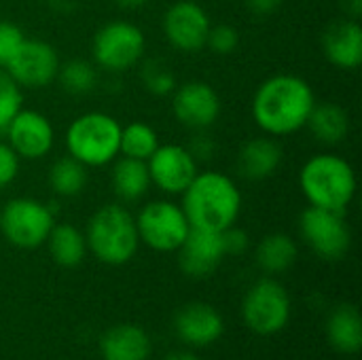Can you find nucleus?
<instances>
[{
	"mask_svg": "<svg viewBox=\"0 0 362 360\" xmlns=\"http://www.w3.org/2000/svg\"><path fill=\"white\" fill-rule=\"evenodd\" d=\"M299 236L322 261H339L352 248V229L346 212L308 206L299 216Z\"/></svg>",
	"mask_w": 362,
	"mask_h": 360,
	"instance_id": "obj_10",
	"label": "nucleus"
},
{
	"mask_svg": "<svg viewBox=\"0 0 362 360\" xmlns=\"http://www.w3.org/2000/svg\"><path fill=\"white\" fill-rule=\"evenodd\" d=\"M305 127L316 142L325 146H337L350 136L352 119L350 112L337 102H316Z\"/></svg>",
	"mask_w": 362,
	"mask_h": 360,
	"instance_id": "obj_21",
	"label": "nucleus"
},
{
	"mask_svg": "<svg viewBox=\"0 0 362 360\" xmlns=\"http://www.w3.org/2000/svg\"><path fill=\"white\" fill-rule=\"evenodd\" d=\"M110 185L112 193L121 204H136L146 193L151 191V176L146 161L129 159V157H117L112 161V172H110Z\"/></svg>",
	"mask_w": 362,
	"mask_h": 360,
	"instance_id": "obj_24",
	"label": "nucleus"
},
{
	"mask_svg": "<svg viewBox=\"0 0 362 360\" xmlns=\"http://www.w3.org/2000/svg\"><path fill=\"white\" fill-rule=\"evenodd\" d=\"M344 11L350 19H361L362 15V0H344Z\"/></svg>",
	"mask_w": 362,
	"mask_h": 360,
	"instance_id": "obj_37",
	"label": "nucleus"
},
{
	"mask_svg": "<svg viewBox=\"0 0 362 360\" xmlns=\"http://www.w3.org/2000/svg\"><path fill=\"white\" fill-rule=\"evenodd\" d=\"M299 259V246L293 236L274 231L267 233L255 246V263L267 276H282L286 274Z\"/></svg>",
	"mask_w": 362,
	"mask_h": 360,
	"instance_id": "obj_23",
	"label": "nucleus"
},
{
	"mask_svg": "<svg viewBox=\"0 0 362 360\" xmlns=\"http://www.w3.org/2000/svg\"><path fill=\"white\" fill-rule=\"evenodd\" d=\"M53 225V208L36 197H13L0 210V236L19 250L45 246Z\"/></svg>",
	"mask_w": 362,
	"mask_h": 360,
	"instance_id": "obj_7",
	"label": "nucleus"
},
{
	"mask_svg": "<svg viewBox=\"0 0 362 360\" xmlns=\"http://www.w3.org/2000/svg\"><path fill=\"white\" fill-rule=\"evenodd\" d=\"M212 21L208 11L195 0L172 2L161 19L168 45L180 53H197L206 47Z\"/></svg>",
	"mask_w": 362,
	"mask_h": 360,
	"instance_id": "obj_11",
	"label": "nucleus"
},
{
	"mask_svg": "<svg viewBox=\"0 0 362 360\" xmlns=\"http://www.w3.org/2000/svg\"><path fill=\"white\" fill-rule=\"evenodd\" d=\"M146 36L142 28L127 19L102 23L91 38V62L106 72H125L144 59Z\"/></svg>",
	"mask_w": 362,
	"mask_h": 360,
	"instance_id": "obj_6",
	"label": "nucleus"
},
{
	"mask_svg": "<svg viewBox=\"0 0 362 360\" xmlns=\"http://www.w3.org/2000/svg\"><path fill=\"white\" fill-rule=\"evenodd\" d=\"M23 40H25V34L17 23L8 19H0V68H6V64L17 53Z\"/></svg>",
	"mask_w": 362,
	"mask_h": 360,
	"instance_id": "obj_32",
	"label": "nucleus"
},
{
	"mask_svg": "<svg viewBox=\"0 0 362 360\" xmlns=\"http://www.w3.org/2000/svg\"><path fill=\"white\" fill-rule=\"evenodd\" d=\"M119 8H125V11H138L142 6H146L151 0H115Z\"/></svg>",
	"mask_w": 362,
	"mask_h": 360,
	"instance_id": "obj_39",
	"label": "nucleus"
},
{
	"mask_svg": "<svg viewBox=\"0 0 362 360\" xmlns=\"http://www.w3.org/2000/svg\"><path fill=\"white\" fill-rule=\"evenodd\" d=\"M170 98L174 119L191 132L210 129L221 117V95L206 81L180 83Z\"/></svg>",
	"mask_w": 362,
	"mask_h": 360,
	"instance_id": "obj_15",
	"label": "nucleus"
},
{
	"mask_svg": "<svg viewBox=\"0 0 362 360\" xmlns=\"http://www.w3.org/2000/svg\"><path fill=\"white\" fill-rule=\"evenodd\" d=\"M49 189L57 197H78L89 182V168H85L81 161H76L70 155H64L55 159L49 168Z\"/></svg>",
	"mask_w": 362,
	"mask_h": 360,
	"instance_id": "obj_26",
	"label": "nucleus"
},
{
	"mask_svg": "<svg viewBox=\"0 0 362 360\" xmlns=\"http://www.w3.org/2000/svg\"><path fill=\"white\" fill-rule=\"evenodd\" d=\"M2 136L21 161H38L55 146V127L51 119L34 108H21Z\"/></svg>",
	"mask_w": 362,
	"mask_h": 360,
	"instance_id": "obj_14",
	"label": "nucleus"
},
{
	"mask_svg": "<svg viewBox=\"0 0 362 360\" xmlns=\"http://www.w3.org/2000/svg\"><path fill=\"white\" fill-rule=\"evenodd\" d=\"M45 246L49 250L51 261L64 269L78 267L89 255L85 233L72 223H55Z\"/></svg>",
	"mask_w": 362,
	"mask_h": 360,
	"instance_id": "obj_25",
	"label": "nucleus"
},
{
	"mask_svg": "<svg viewBox=\"0 0 362 360\" xmlns=\"http://www.w3.org/2000/svg\"><path fill=\"white\" fill-rule=\"evenodd\" d=\"M161 360H202L195 352H189V350H174L170 354H165Z\"/></svg>",
	"mask_w": 362,
	"mask_h": 360,
	"instance_id": "obj_38",
	"label": "nucleus"
},
{
	"mask_svg": "<svg viewBox=\"0 0 362 360\" xmlns=\"http://www.w3.org/2000/svg\"><path fill=\"white\" fill-rule=\"evenodd\" d=\"M19 168L21 159L17 157V153L6 144V140H0V191L15 182V178L19 176Z\"/></svg>",
	"mask_w": 362,
	"mask_h": 360,
	"instance_id": "obj_33",
	"label": "nucleus"
},
{
	"mask_svg": "<svg viewBox=\"0 0 362 360\" xmlns=\"http://www.w3.org/2000/svg\"><path fill=\"white\" fill-rule=\"evenodd\" d=\"M151 185L168 197H180L199 172L197 159L185 144H159L146 159Z\"/></svg>",
	"mask_w": 362,
	"mask_h": 360,
	"instance_id": "obj_12",
	"label": "nucleus"
},
{
	"mask_svg": "<svg viewBox=\"0 0 362 360\" xmlns=\"http://www.w3.org/2000/svg\"><path fill=\"white\" fill-rule=\"evenodd\" d=\"M55 81L68 95H89L100 83V72L91 59L74 57L59 64Z\"/></svg>",
	"mask_w": 362,
	"mask_h": 360,
	"instance_id": "obj_27",
	"label": "nucleus"
},
{
	"mask_svg": "<svg viewBox=\"0 0 362 360\" xmlns=\"http://www.w3.org/2000/svg\"><path fill=\"white\" fill-rule=\"evenodd\" d=\"M121 123L104 110H87L74 117L64 134L66 155L85 168H104L119 157Z\"/></svg>",
	"mask_w": 362,
	"mask_h": 360,
	"instance_id": "obj_5",
	"label": "nucleus"
},
{
	"mask_svg": "<svg viewBox=\"0 0 362 360\" xmlns=\"http://www.w3.org/2000/svg\"><path fill=\"white\" fill-rule=\"evenodd\" d=\"M282 159H284V151L278 138L259 134L240 144L235 155V170L242 178L261 182L272 178L280 170Z\"/></svg>",
	"mask_w": 362,
	"mask_h": 360,
	"instance_id": "obj_18",
	"label": "nucleus"
},
{
	"mask_svg": "<svg viewBox=\"0 0 362 360\" xmlns=\"http://www.w3.org/2000/svg\"><path fill=\"white\" fill-rule=\"evenodd\" d=\"M206 132H208V129L195 132L191 144L187 146V149L191 151V155L197 159V163H202V161H206V159H212V157H214V151H216L214 140H212Z\"/></svg>",
	"mask_w": 362,
	"mask_h": 360,
	"instance_id": "obj_35",
	"label": "nucleus"
},
{
	"mask_svg": "<svg viewBox=\"0 0 362 360\" xmlns=\"http://www.w3.org/2000/svg\"><path fill=\"white\" fill-rule=\"evenodd\" d=\"M293 301L274 276L259 278L242 299V320L259 337L278 335L291 320Z\"/></svg>",
	"mask_w": 362,
	"mask_h": 360,
	"instance_id": "obj_8",
	"label": "nucleus"
},
{
	"mask_svg": "<svg viewBox=\"0 0 362 360\" xmlns=\"http://www.w3.org/2000/svg\"><path fill=\"white\" fill-rule=\"evenodd\" d=\"M206 47H210L216 55H231L240 47V32L231 23L212 25Z\"/></svg>",
	"mask_w": 362,
	"mask_h": 360,
	"instance_id": "obj_31",
	"label": "nucleus"
},
{
	"mask_svg": "<svg viewBox=\"0 0 362 360\" xmlns=\"http://www.w3.org/2000/svg\"><path fill=\"white\" fill-rule=\"evenodd\" d=\"M140 64H142V68H140L142 87L151 95H157V98L172 95V91L178 85L174 70L163 59H142Z\"/></svg>",
	"mask_w": 362,
	"mask_h": 360,
	"instance_id": "obj_29",
	"label": "nucleus"
},
{
	"mask_svg": "<svg viewBox=\"0 0 362 360\" xmlns=\"http://www.w3.org/2000/svg\"><path fill=\"white\" fill-rule=\"evenodd\" d=\"M161 144L159 134L153 125L144 121H129L127 125H121V142H119V155L146 161L157 146Z\"/></svg>",
	"mask_w": 362,
	"mask_h": 360,
	"instance_id": "obj_28",
	"label": "nucleus"
},
{
	"mask_svg": "<svg viewBox=\"0 0 362 360\" xmlns=\"http://www.w3.org/2000/svg\"><path fill=\"white\" fill-rule=\"evenodd\" d=\"M83 233L87 250L110 267L127 265L140 248L136 219L121 202L100 206L89 216Z\"/></svg>",
	"mask_w": 362,
	"mask_h": 360,
	"instance_id": "obj_4",
	"label": "nucleus"
},
{
	"mask_svg": "<svg viewBox=\"0 0 362 360\" xmlns=\"http://www.w3.org/2000/svg\"><path fill=\"white\" fill-rule=\"evenodd\" d=\"M244 2L255 17H269L282 6V0H244Z\"/></svg>",
	"mask_w": 362,
	"mask_h": 360,
	"instance_id": "obj_36",
	"label": "nucleus"
},
{
	"mask_svg": "<svg viewBox=\"0 0 362 360\" xmlns=\"http://www.w3.org/2000/svg\"><path fill=\"white\" fill-rule=\"evenodd\" d=\"M327 339L339 354L356 356L362 348L361 312L352 303L337 306L327 318Z\"/></svg>",
	"mask_w": 362,
	"mask_h": 360,
	"instance_id": "obj_22",
	"label": "nucleus"
},
{
	"mask_svg": "<svg viewBox=\"0 0 362 360\" xmlns=\"http://www.w3.org/2000/svg\"><path fill=\"white\" fill-rule=\"evenodd\" d=\"M180 206L193 229L221 233L238 223L244 208V195L229 174L199 170L180 195Z\"/></svg>",
	"mask_w": 362,
	"mask_h": 360,
	"instance_id": "obj_2",
	"label": "nucleus"
},
{
	"mask_svg": "<svg viewBox=\"0 0 362 360\" xmlns=\"http://www.w3.org/2000/svg\"><path fill=\"white\" fill-rule=\"evenodd\" d=\"M354 166L337 153H316L299 170V189L308 206L346 212L356 197Z\"/></svg>",
	"mask_w": 362,
	"mask_h": 360,
	"instance_id": "obj_3",
	"label": "nucleus"
},
{
	"mask_svg": "<svg viewBox=\"0 0 362 360\" xmlns=\"http://www.w3.org/2000/svg\"><path fill=\"white\" fill-rule=\"evenodd\" d=\"M98 350L102 360H148L153 354V342L142 327L123 323L102 333Z\"/></svg>",
	"mask_w": 362,
	"mask_h": 360,
	"instance_id": "obj_20",
	"label": "nucleus"
},
{
	"mask_svg": "<svg viewBox=\"0 0 362 360\" xmlns=\"http://www.w3.org/2000/svg\"><path fill=\"white\" fill-rule=\"evenodd\" d=\"M23 108V89L15 83V79L0 68V136L4 134L11 119Z\"/></svg>",
	"mask_w": 362,
	"mask_h": 360,
	"instance_id": "obj_30",
	"label": "nucleus"
},
{
	"mask_svg": "<svg viewBox=\"0 0 362 360\" xmlns=\"http://www.w3.org/2000/svg\"><path fill=\"white\" fill-rule=\"evenodd\" d=\"M174 333L189 348H206L223 337L225 320L214 306L191 301L174 314Z\"/></svg>",
	"mask_w": 362,
	"mask_h": 360,
	"instance_id": "obj_16",
	"label": "nucleus"
},
{
	"mask_svg": "<svg viewBox=\"0 0 362 360\" xmlns=\"http://www.w3.org/2000/svg\"><path fill=\"white\" fill-rule=\"evenodd\" d=\"M316 102V93L303 76L278 72L257 85L250 115L261 134L286 138L305 129Z\"/></svg>",
	"mask_w": 362,
	"mask_h": 360,
	"instance_id": "obj_1",
	"label": "nucleus"
},
{
	"mask_svg": "<svg viewBox=\"0 0 362 360\" xmlns=\"http://www.w3.org/2000/svg\"><path fill=\"white\" fill-rule=\"evenodd\" d=\"M136 229L140 244L155 252H176L191 231V223L174 199H151L138 210Z\"/></svg>",
	"mask_w": 362,
	"mask_h": 360,
	"instance_id": "obj_9",
	"label": "nucleus"
},
{
	"mask_svg": "<svg viewBox=\"0 0 362 360\" xmlns=\"http://www.w3.org/2000/svg\"><path fill=\"white\" fill-rule=\"evenodd\" d=\"M176 252H178V265L182 274L189 278L212 276L223 263V259L227 257L223 246V233L193 229V227Z\"/></svg>",
	"mask_w": 362,
	"mask_h": 360,
	"instance_id": "obj_17",
	"label": "nucleus"
},
{
	"mask_svg": "<svg viewBox=\"0 0 362 360\" xmlns=\"http://www.w3.org/2000/svg\"><path fill=\"white\" fill-rule=\"evenodd\" d=\"M59 64V53L53 45L25 36L4 70L21 89H45L55 83Z\"/></svg>",
	"mask_w": 362,
	"mask_h": 360,
	"instance_id": "obj_13",
	"label": "nucleus"
},
{
	"mask_svg": "<svg viewBox=\"0 0 362 360\" xmlns=\"http://www.w3.org/2000/svg\"><path fill=\"white\" fill-rule=\"evenodd\" d=\"M223 233V246H225V255L227 257H240L250 248V238L244 229H240L238 225H231L229 229L221 231Z\"/></svg>",
	"mask_w": 362,
	"mask_h": 360,
	"instance_id": "obj_34",
	"label": "nucleus"
},
{
	"mask_svg": "<svg viewBox=\"0 0 362 360\" xmlns=\"http://www.w3.org/2000/svg\"><path fill=\"white\" fill-rule=\"evenodd\" d=\"M320 47L329 64L339 70H356L362 64V28L358 19H337L327 25Z\"/></svg>",
	"mask_w": 362,
	"mask_h": 360,
	"instance_id": "obj_19",
	"label": "nucleus"
}]
</instances>
